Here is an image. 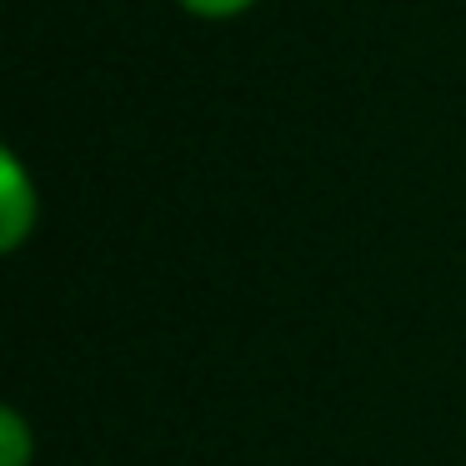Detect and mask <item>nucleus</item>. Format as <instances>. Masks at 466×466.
<instances>
[{
	"instance_id": "obj_2",
	"label": "nucleus",
	"mask_w": 466,
	"mask_h": 466,
	"mask_svg": "<svg viewBox=\"0 0 466 466\" xmlns=\"http://www.w3.org/2000/svg\"><path fill=\"white\" fill-rule=\"evenodd\" d=\"M0 466H31V426L15 406L0 411Z\"/></svg>"
},
{
	"instance_id": "obj_1",
	"label": "nucleus",
	"mask_w": 466,
	"mask_h": 466,
	"mask_svg": "<svg viewBox=\"0 0 466 466\" xmlns=\"http://www.w3.org/2000/svg\"><path fill=\"white\" fill-rule=\"evenodd\" d=\"M0 251H21L25 236L35 231V216H41V201H35V186L25 176L21 156L5 146L0 151Z\"/></svg>"
},
{
	"instance_id": "obj_3",
	"label": "nucleus",
	"mask_w": 466,
	"mask_h": 466,
	"mask_svg": "<svg viewBox=\"0 0 466 466\" xmlns=\"http://www.w3.org/2000/svg\"><path fill=\"white\" fill-rule=\"evenodd\" d=\"M191 15H201V21H231V15L251 11L256 0H181Z\"/></svg>"
}]
</instances>
